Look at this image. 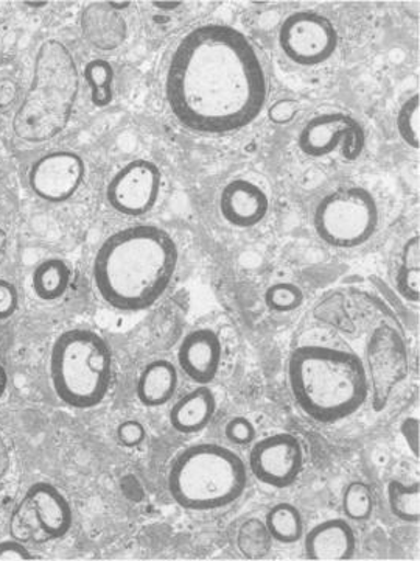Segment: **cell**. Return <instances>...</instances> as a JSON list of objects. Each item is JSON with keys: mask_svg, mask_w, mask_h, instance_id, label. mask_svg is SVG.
Instances as JSON below:
<instances>
[{"mask_svg": "<svg viewBox=\"0 0 420 561\" xmlns=\"http://www.w3.org/2000/svg\"><path fill=\"white\" fill-rule=\"evenodd\" d=\"M165 99L187 130L230 135L256 122L267 105V69L253 41L238 28L217 22L200 25L173 51Z\"/></svg>", "mask_w": 420, "mask_h": 561, "instance_id": "obj_1", "label": "cell"}, {"mask_svg": "<svg viewBox=\"0 0 420 561\" xmlns=\"http://www.w3.org/2000/svg\"><path fill=\"white\" fill-rule=\"evenodd\" d=\"M178 243L156 225L140 224L110 234L94 260V284L117 311L153 308L178 271Z\"/></svg>", "mask_w": 420, "mask_h": 561, "instance_id": "obj_2", "label": "cell"}, {"mask_svg": "<svg viewBox=\"0 0 420 561\" xmlns=\"http://www.w3.org/2000/svg\"><path fill=\"white\" fill-rule=\"evenodd\" d=\"M289 386L308 419L334 424L350 419L366 404L370 379L355 353L327 345H302L290 354Z\"/></svg>", "mask_w": 420, "mask_h": 561, "instance_id": "obj_3", "label": "cell"}, {"mask_svg": "<svg viewBox=\"0 0 420 561\" xmlns=\"http://www.w3.org/2000/svg\"><path fill=\"white\" fill-rule=\"evenodd\" d=\"M248 472L237 453L217 443H200L173 459L168 493L184 511H220L241 500L248 486Z\"/></svg>", "mask_w": 420, "mask_h": 561, "instance_id": "obj_4", "label": "cell"}, {"mask_svg": "<svg viewBox=\"0 0 420 561\" xmlns=\"http://www.w3.org/2000/svg\"><path fill=\"white\" fill-rule=\"evenodd\" d=\"M49 375L58 400L72 409H94L108 397L113 351L91 330L62 332L50 351Z\"/></svg>", "mask_w": 420, "mask_h": 561, "instance_id": "obj_5", "label": "cell"}, {"mask_svg": "<svg viewBox=\"0 0 420 561\" xmlns=\"http://www.w3.org/2000/svg\"><path fill=\"white\" fill-rule=\"evenodd\" d=\"M381 224V209L366 187L345 186L320 198L313 213L318 238L334 249L350 250L374 238Z\"/></svg>", "mask_w": 420, "mask_h": 561, "instance_id": "obj_6", "label": "cell"}, {"mask_svg": "<svg viewBox=\"0 0 420 561\" xmlns=\"http://www.w3.org/2000/svg\"><path fill=\"white\" fill-rule=\"evenodd\" d=\"M279 47L291 62L304 68L324 65L340 46V35L329 18L316 11H296L279 28Z\"/></svg>", "mask_w": 420, "mask_h": 561, "instance_id": "obj_7", "label": "cell"}, {"mask_svg": "<svg viewBox=\"0 0 420 561\" xmlns=\"http://www.w3.org/2000/svg\"><path fill=\"white\" fill-rule=\"evenodd\" d=\"M298 147L305 157H329L340 150L346 161H357L366 147V133L355 117L346 113H324L302 127Z\"/></svg>", "mask_w": 420, "mask_h": 561, "instance_id": "obj_8", "label": "cell"}, {"mask_svg": "<svg viewBox=\"0 0 420 561\" xmlns=\"http://www.w3.org/2000/svg\"><path fill=\"white\" fill-rule=\"evenodd\" d=\"M304 461L300 438L289 432H278L253 443L248 471L264 485L283 490L301 478Z\"/></svg>", "mask_w": 420, "mask_h": 561, "instance_id": "obj_9", "label": "cell"}, {"mask_svg": "<svg viewBox=\"0 0 420 561\" xmlns=\"http://www.w3.org/2000/svg\"><path fill=\"white\" fill-rule=\"evenodd\" d=\"M161 187V169L153 161L139 158L125 164L110 179L106 201L124 216L142 217L156 206Z\"/></svg>", "mask_w": 420, "mask_h": 561, "instance_id": "obj_10", "label": "cell"}, {"mask_svg": "<svg viewBox=\"0 0 420 561\" xmlns=\"http://www.w3.org/2000/svg\"><path fill=\"white\" fill-rule=\"evenodd\" d=\"M86 179V162L77 151H47L33 162L28 186L40 201L60 205L70 201Z\"/></svg>", "mask_w": 420, "mask_h": 561, "instance_id": "obj_11", "label": "cell"}, {"mask_svg": "<svg viewBox=\"0 0 420 561\" xmlns=\"http://www.w3.org/2000/svg\"><path fill=\"white\" fill-rule=\"evenodd\" d=\"M220 214L224 221L235 228L248 230L267 219L270 197L259 184L246 179L230 181L221 190Z\"/></svg>", "mask_w": 420, "mask_h": 561, "instance_id": "obj_12", "label": "cell"}, {"mask_svg": "<svg viewBox=\"0 0 420 561\" xmlns=\"http://www.w3.org/2000/svg\"><path fill=\"white\" fill-rule=\"evenodd\" d=\"M223 362V343L210 328L189 332L180 342L178 365L180 371L198 386H209L219 376Z\"/></svg>", "mask_w": 420, "mask_h": 561, "instance_id": "obj_13", "label": "cell"}, {"mask_svg": "<svg viewBox=\"0 0 420 561\" xmlns=\"http://www.w3.org/2000/svg\"><path fill=\"white\" fill-rule=\"evenodd\" d=\"M39 530L50 540H60L72 530L73 512L68 497L49 482L33 483L25 493Z\"/></svg>", "mask_w": 420, "mask_h": 561, "instance_id": "obj_14", "label": "cell"}, {"mask_svg": "<svg viewBox=\"0 0 420 561\" xmlns=\"http://www.w3.org/2000/svg\"><path fill=\"white\" fill-rule=\"evenodd\" d=\"M302 540L308 560H350L357 551L355 530L346 518H330L316 524Z\"/></svg>", "mask_w": 420, "mask_h": 561, "instance_id": "obj_15", "label": "cell"}, {"mask_svg": "<svg viewBox=\"0 0 420 561\" xmlns=\"http://www.w3.org/2000/svg\"><path fill=\"white\" fill-rule=\"evenodd\" d=\"M215 412V393L209 386H198L175 402L168 420L173 430L179 434H198L209 426Z\"/></svg>", "mask_w": 420, "mask_h": 561, "instance_id": "obj_16", "label": "cell"}, {"mask_svg": "<svg viewBox=\"0 0 420 561\" xmlns=\"http://www.w3.org/2000/svg\"><path fill=\"white\" fill-rule=\"evenodd\" d=\"M178 368L167 359L147 364L136 381V397L145 408H161L168 404L178 389Z\"/></svg>", "mask_w": 420, "mask_h": 561, "instance_id": "obj_17", "label": "cell"}, {"mask_svg": "<svg viewBox=\"0 0 420 561\" xmlns=\"http://www.w3.org/2000/svg\"><path fill=\"white\" fill-rule=\"evenodd\" d=\"M70 279L72 272L69 265L60 257H50L33 271L32 286L39 300L55 301L68 294Z\"/></svg>", "mask_w": 420, "mask_h": 561, "instance_id": "obj_18", "label": "cell"}, {"mask_svg": "<svg viewBox=\"0 0 420 561\" xmlns=\"http://www.w3.org/2000/svg\"><path fill=\"white\" fill-rule=\"evenodd\" d=\"M265 527L272 541L280 545H294L304 538V519L296 505L290 502H279L272 505L265 515Z\"/></svg>", "mask_w": 420, "mask_h": 561, "instance_id": "obj_19", "label": "cell"}, {"mask_svg": "<svg viewBox=\"0 0 420 561\" xmlns=\"http://www.w3.org/2000/svg\"><path fill=\"white\" fill-rule=\"evenodd\" d=\"M397 291L410 302L420 300V238L412 236L401 250L400 267L396 276Z\"/></svg>", "mask_w": 420, "mask_h": 561, "instance_id": "obj_20", "label": "cell"}, {"mask_svg": "<svg viewBox=\"0 0 420 561\" xmlns=\"http://www.w3.org/2000/svg\"><path fill=\"white\" fill-rule=\"evenodd\" d=\"M389 511L399 522L415 524L420 519V483L393 479L386 486Z\"/></svg>", "mask_w": 420, "mask_h": 561, "instance_id": "obj_21", "label": "cell"}, {"mask_svg": "<svg viewBox=\"0 0 420 561\" xmlns=\"http://www.w3.org/2000/svg\"><path fill=\"white\" fill-rule=\"evenodd\" d=\"M83 77L91 88V102L97 108H106L114 101V73L113 65L103 58H94L84 66Z\"/></svg>", "mask_w": 420, "mask_h": 561, "instance_id": "obj_22", "label": "cell"}, {"mask_svg": "<svg viewBox=\"0 0 420 561\" xmlns=\"http://www.w3.org/2000/svg\"><path fill=\"white\" fill-rule=\"evenodd\" d=\"M342 513L349 522H370L374 513V494L371 486L363 481H352L342 493Z\"/></svg>", "mask_w": 420, "mask_h": 561, "instance_id": "obj_23", "label": "cell"}, {"mask_svg": "<svg viewBox=\"0 0 420 561\" xmlns=\"http://www.w3.org/2000/svg\"><path fill=\"white\" fill-rule=\"evenodd\" d=\"M265 306L272 312L287 313L296 311L304 305V290L290 280L271 284L264 295Z\"/></svg>", "mask_w": 420, "mask_h": 561, "instance_id": "obj_24", "label": "cell"}, {"mask_svg": "<svg viewBox=\"0 0 420 561\" xmlns=\"http://www.w3.org/2000/svg\"><path fill=\"white\" fill-rule=\"evenodd\" d=\"M397 131L401 140L411 149L420 147V95L415 94L407 99L397 114Z\"/></svg>", "mask_w": 420, "mask_h": 561, "instance_id": "obj_25", "label": "cell"}, {"mask_svg": "<svg viewBox=\"0 0 420 561\" xmlns=\"http://www.w3.org/2000/svg\"><path fill=\"white\" fill-rule=\"evenodd\" d=\"M270 541L271 537L267 527H265V523L259 522V519H250V522L243 524L241 535H238V542H241L238 546L241 548L245 545L249 546L243 551L248 559L264 557L268 551Z\"/></svg>", "mask_w": 420, "mask_h": 561, "instance_id": "obj_26", "label": "cell"}, {"mask_svg": "<svg viewBox=\"0 0 420 561\" xmlns=\"http://www.w3.org/2000/svg\"><path fill=\"white\" fill-rule=\"evenodd\" d=\"M224 437L232 445L248 446L256 442V426L246 416H234L224 426Z\"/></svg>", "mask_w": 420, "mask_h": 561, "instance_id": "obj_27", "label": "cell"}, {"mask_svg": "<svg viewBox=\"0 0 420 561\" xmlns=\"http://www.w3.org/2000/svg\"><path fill=\"white\" fill-rule=\"evenodd\" d=\"M117 442L125 448H138L147 438V430L138 420H125L117 426Z\"/></svg>", "mask_w": 420, "mask_h": 561, "instance_id": "obj_28", "label": "cell"}, {"mask_svg": "<svg viewBox=\"0 0 420 561\" xmlns=\"http://www.w3.org/2000/svg\"><path fill=\"white\" fill-rule=\"evenodd\" d=\"M300 102L294 99H280L268 108V119L276 125L291 124L300 114Z\"/></svg>", "mask_w": 420, "mask_h": 561, "instance_id": "obj_29", "label": "cell"}, {"mask_svg": "<svg viewBox=\"0 0 420 561\" xmlns=\"http://www.w3.org/2000/svg\"><path fill=\"white\" fill-rule=\"evenodd\" d=\"M20 308V294L10 280L0 279V321L9 320Z\"/></svg>", "mask_w": 420, "mask_h": 561, "instance_id": "obj_30", "label": "cell"}, {"mask_svg": "<svg viewBox=\"0 0 420 561\" xmlns=\"http://www.w3.org/2000/svg\"><path fill=\"white\" fill-rule=\"evenodd\" d=\"M35 557L25 548L24 542L18 540H7L0 542V561L13 560H33Z\"/></svg>", "mask_w": 420, "mask_h": 561, "instance_id": "obj_31", "label": "cell"}, {"mask_svg": "<svg viewBox=\"0 0 420 561\" xmlns=\"http://www.w3.org/2000/svg\"><path fill=\"white\" fill-rule=\"evenodd\" d=\"M11 468V451L5 437L0 434V482L7 478Z\"/></svg>", "mask_w": 420, "mask_h": 561, "instance_id": "obj_32", "label": "cell"}, {"mask_svg": "<svg viewBox=\"0 0 420 561\" xmlns=\"http://www.w3.org/2000/svg\"><path fill=\"white\" fill-rule=\"evenodd\" d=\"M7 389H9V373L3 365H0V400L5 397Z\"/></svg>", "mask_w": 420, "mask_h": 561, "instance_id": "obj_33", "label": "cell"}, {"mask_svg": "<svg viewBox=\"0 0 420 561\" xmlns=\"http://www.w3.org/2000/svg\"><path fill=\"white\" fill-rule=\"evenodd\" d=\"M153 5H156V9L173 10V9H176V7H179L180 2H172V3L154 2Z\"/></svg>", "mask_w": 420, "mask_h": 561, "instance_id": "obj_34", "label": "cell"}, {"mask_svg": "<svg viewBox=\"0 0 420 561\" xmlns=\"http://www.w3.org/2000/svg\"><path fill=\"white\" fill-rule=\"evenodd\" d=\"M108 5L110 7V9L124 10V9H128V7L131 5V2H120V3L109 2Z\"/></svg>", "mask_w": 420, "mask_h": 561, "instance_id": "obj_35", "label": "cell"}, {"mask_svg": "<svg viewBox=\"0 0 420 561\" xmlns=\"http://www.w3.org/2000/svg\"><path fill=\"white\" fill-rule=\"evenodd\" d=\"M25 7H32V9H43V7L49 5V2H24Z\"/></svg>", "mask_w": 420, "mask_h": 561, "instance_id": "obj_36", "label": "cell"}]
</instances>
